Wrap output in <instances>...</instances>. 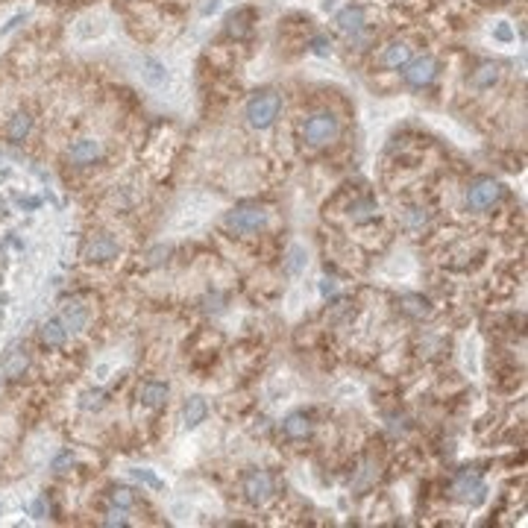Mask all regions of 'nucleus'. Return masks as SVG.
<instances>
[{"label": "nucleus", "mask_w": 528, "mask_h": 528, "mask_svg": "<svg viewBox=\"0 0 528 528\" xmlns=\"http://www.w3.org/2000/svg\"><path fill=\"white\" fill-rule=\"evenodd\" d=\"M279 112H282V97L276 91L264 88V91H256L250 100L244 106V114H246V124L253 129H268L273 126V121L279 118Z\"/></svg>", "instance_id": "obj_1"}, {"label": "nucleus", "mask_w": 528, "mask_h": 528, "mask_svg": "<svg viewBox=\"0 0 528 528\" xmlns=\"http://www.w3.org/2000/svg\"><path fill=\"white\" fill-rule=\"evenodd\" d=\"M338 136H341V121L332 112H317L303 124V141L311 147H326L338 141Z\"/></svg>", "instance_id": "obj_2"}, {"label": "nucleus", "mask_w": 528, "mask_h": 528, "mask_svg": "<svg viewBox=\"0 0 528 528\" xmlns=\"http://www.w3.org/2000/svg\"><path fill=\"white\" fill-rule=\"evenodd\" d=\"M268 220H270V214L261 206H238L232 211H226V218H223L226 229L235 235H253V232H258V229L268 226Z\"/></svg>", "instance_id": "obj_3"}, {"label": "nucleus", "mask_w": 528, "mask_h": 528, "mask_svg": "<svg viewBox=\"0 0 528 528\" xmlns=\"http://www.w3.org/2000/svg\"><path fill=\"white\" fill-rule=\"evenodd\" d=\"M502 194H505L502 183H496V179H490V176H482V179H475V183L467 188V206L473 211H484L493 203H499Z\"/></svg>", "instance_id": "obj_4"}, {"label": "nucleus", "mask_w": 528, "mask_h": 528, "mask_svg": "<svg viewBox=\"0 0 528 528\" xmlns=\"http://www.w3.org/2000/svg\"><path fill=\"white\" fill-rule=\"evenodd\" d=\"M452 496L464 505H482L487 496V484L478 473H458L452 482Z\"/></svg>", "instance_id": "obj_5"}, {"label": "nucleus", "mask_w": 528, "mask_h": 528, "mask_svg": "<svg viewBox=\"0 0 528 528\" xmlns=\"http://www.w3.org/2000/svg\"><path fill=\"white\" fill-rule=\"evenodd\" d=\"M241 490H244L246 502L264 505V502H268L273 493H276V482H273V475H270L268 470H250V473L244 475Z\"/></svg>", "instance_id": "obj_6"}, {"label": "nucleus", "mask_w": 528, "mask_h": 528, "mask_svg": "<svg viewBox=\"0 0 528 528\" xmlns=\"http://www.w3.org/2000/svg\"><path fill=\"white\" fill-rule=\"evenodd\" d=\"M435 77H437V59L435 56L408 59V65L402 68V79H405V86H411V88H423Z\"/></svg>", "instance_id": "obj_7"}, {"label": "nucleus", "mask_w": 528, "mask_h": 528, "mask_svg": "<svg viewBox=\"0 0 528 528\" xmlns=\"http://www.w3.org/2000/svg\"><path fill=\"white\" fill-rule=\"evenodd\" d=\"M253 21H256V12H253V9H246V6H241V9H235V12L226 18L223 29H226V36H229V39L244 41V39H250Z\"/></svg>", "instance_id": "obj_8"}, {"label": "nucleus", "mask_w": 528, "mask_h": 528, "mask_svg": "<svg viewBox=\"0 0 528 528\" xmlns=\"http://www.w3.org/2000/svg\"><path fill=\"white\" fill-rule=\"evenodd\" d=\"M335 24H338L341 32H346V36H358V32L364 29V24H367V12H364V6L350 4V6H343L335 15Z\"/></svg>", "instance_id": "obj_9"}, {"label": "nucleus", "mask_w": 528, "mask_h": 528, "mask_svg": "<svg viewBox=\"0 0 528 528\" xmlns=\"http://www.w3.org/2000/svg\"><path fill=\"white\" fill-rule=\"evenodd\" d=\"M138 74H141V79L147 82L150 88H164L168 86V79H171V74H168V65H164L161 59H153V56H144L141 62H138Z\"/></svg>", "instance_id": "obj_10"}, {"label": "nucleus", "mask_w": 528, "mask_h": 528, "mask_svg": "<svg viewBox=\"0 0 528 528\" xmlns=\"http://www.w3.org/2000/svg\"><path fill=\"white\" fill-rule=\"evenodd\" d=\"M27 364H29L27 346L24 343H12L6 350V355H4V361H0V373L9 376V378H18V376H24Z\"/></svg>", "instance_id": "obj_11"}, {"label": "nucleus", "mask_w": 528, "mask_h": 528, "mask_svg": "<svg viewBox=\"0 0 528 528\" xmlns=\"http://www.w3.org/2000/svg\"><path fill=\"white\" fill-rule=\"evenodd\" d=\"M103 156V144L97 141V138H79L68 147V159L74 164H91Z\"/></svg>", "instance_id": "obj_12"}, {"label": "nucleus", "mask_w": 528, "mask_h": 528, "mask_svg": "<svg viewBox=\"0 0 528 528\" xmlns=\"http://www.w3.org/2000/svg\"><path fill=\"white\" fill-rule=\"evenodd\" d=\"M206 417H209V402H206V396L194 393V396H188V400L183 402V425H185V428H197L200 423H206Z\"/></svg>", "instance_id": "obj_13"}, {"label": "nucleus", "mask_w": 528, "mask_h": 528, "mask_svg": "<svg viewBox=\"0 0 528 528\" xmlns=\"http://www.w3.org/2000/svg\"><path fill=\"white\" fill-rule=\"evenodd\" d=\"M118 256V241L112 235H97L86 246V261H112Z\"/></svg>", "instance_id": "obj_14"}, {"label": "nucleus", "mask_w": 528, "mask_h": 528, "mask_svg": "<svg viewBox=\"0 0 528 528\" xmlns=\"http://www.w3.org/2000/svg\"><path fill=\"white\" fill-rule=\"evenodd\" d=\"M408 59H411V47H408V41H390L385 51H382V68H388V71H400V68H405L408 65Z\"/></svg>", "instance_id": "obj_15"}, {"label": "nucleus", "mask_w": 528, "mask_h": 528, "mask_svg": "<svg viewBox=\"0 0 528 528\" xmlns=\"http://www.w3.org/2000/svg\"><path fill=\"white\" fill-rule=\"evenodd\" d=\"M168 396H171L168 382H144L141 390H138V400L147 408H161L164 402H168Z\"/></svg>", "instance_id": "obj_16"}, {"label": "nucleus", "mask_w": 528, "mask_h": 528, "mask_svg": "<svg viewBox=\"0 0 528 528\" xmlns=\"http://www.w3.org/2000/svg\"><path fill=\"white\" fill-rule=\"evenodd\" d=\"M282 435L291 437V440H303L311 435V420L305 411H293V414H288L282 420Z\"/></svg>", "instance_id": "obj_17"}, {"label": "nucleus", "mask_w": 528, "mask_h": 528, "mask_svg": "<svg viewBox=\"0 0 528 528\" xmlns=\"http://www.w3.org/2000/svg\"><path fill=\"white\" fill-rule=\"evenodd\" d=\"M499 77H502V68H499V65H496V62H484V65H478V68L473 71L470 82H473V88L484 91V88H493V86H496Z\"/></svg>", "instance_id": "obj_18"}, {"label": "nucleus", "mask_w": 528, "mask_h": 528, "mask_svg": "<svg viewBox=\"0 0 528 528\" xmlns=\"http://www.w3.org/2000/svg\"><path fill=\"white\" fill-rule=\"evenodd\" d=\"M62 323L68 332H82L88 326V308L82 303H68L62 308Z\"/></svg>", "instance_id": "obj_19"}, {"label": "nucleus", "mask_w": 528, "mask_h": 528, "mask_svg": "<svg viewBox=\"0 0 528 528\" xmlns=\"http://www.w3.org/2000/svg\"><path fill=\"white\" fill-rule=\"evenodd\" d=\"M65 341H68V329H65L62 317H53L41 326V343L47 346V350H59Z\"/></svg>", "instance_id": "obj_20"}, {"label": "nucleus", "mask_w": 528, "mask_h": 528, "mask_svg": "<svg viewBox=\"0 0 528 528\" xmlns=\"http://www.w3.org/2000/svg\"><path fill=\"white\" fill-rule=\"evenodd\" d=\"M29 129H32V114L29 112H15L6 124V138L12 144H21L29 136Z\"/></svg>", "instance_id": "obj_21"}, {"label": "nucleus", "mask_w": 528, "mask_h": 528, "mask_svg": "<svg viewBox=\"0 0 528 528\" xmlns=\"http://www.w3.org/2000/svg\"><path fill=\"white\" fill-rule=\"evenodd\" d=\"M74 32H77L79 41H91V39H97V36H103V32H106V18H100V15H86V18L77 21Z\"/></svg>", "instance_id": "obj_22"}, {"label": "nucleus", "mask_w": 528, "mask_h": 528, "mask_svg": "<svg viewBox=\"0 0 528 528\" xmlns=\"http://www.w3.org/2000/svg\"><path fill=\"white\" fill-rule=\"evenodd\" d=\"M305 268H308V250L303 244H293L288 250V258H285V273L288 276H300Z\"/></svg>", "instance_id": "obj_23"}, {"label": "nucleus", "mask_w": 528, "mask_h": 528, "mask_svg": "<svg viewBox=\"0 0 528 528\" xmlns=\"http://www.w3.org/2000/svg\"><path fill=\"white\" fill-rule=\"evenodd\" d=\"M400 308L405 311L408 317H425L428 311H432L428 300H425V296H420V293H408V296H402V300H400Z\"/></svg>", "instance_id": "obj_24"}, {"label": "nucleus", "mask_w": 528, "mask_h": 528, "mask_svg": "<svg viewBox=\"0 0 528 528\" xmlns=\"http://www.w3.org/2000/svg\"><path fill=\"white\" fill-rule=\"evenodd\" d=\"M129 475L136 478V482L147 484V487H153V490H164V493H168V484H164V478H159L153 470H147V467H132V470H129Z\"/></svg>", "instance_id": "obj_25"}, {"label": "nucleus", "mask_w": 528, "mask_h": 528, "mask_svg": "<svg viewBox=\"0 0 528 528\" xmlns=\"http://www.w3.org/2000/svg\"><path fill=\"white\" fill-rule=\"evenodd\" d=\"M376 211H378V206H376L373 200H358V203H352V209H350V218H352L355 223H364V220H373V218H376Z\"/></svg>", "instance_id": "obj_26"}, {"label": "nucleus", "mask_w": 528, "mask_h": 528, "mask_svg": "<svg viewBox=\"0 0 528 528\" xmlns=\"http://www.w3.org/2000/svg\"><path fill=\"white\" fill-rule=\"evenodd\" d=\"M106 405V393L103 390H86L79 396V408L82 411H97V408H103Z\"/></svg>", "instance_id": "obj_27"}, {"label": "nucleus", "mask_w": 528, "mask_h": 528, "mask_svg": "<svg viewBox=\"0 0 528 528\" xmlns=\"http://www.w3.org/2000/svg\"><path fill=\"white\" fill-rule=\"evenodd\" d=\"M490 36L496 39V41H502V44H510L517 39V32H514V27H510L508 21H493L490 24Z\"/></svg>", "instance_id": "obj_28"}, {"label": "nucleus", "mask_w": 528, "mask_h": 528, "mask_svg": "<svg viewBox=\"0 0 528 528\" xmlns=\"http://www.w3.org/2000/svg\"><path fill=\"white\" fill-rule=\"evenodd\" d=\"M112 502H114V508H132L136 505V493H132L129 487H114L112 490Z\"/></svg>", "instance_id": "obj_29"}, {"label": "nucleus", "mask_w": 528, "mask_h": 528, "mask_svg": "<svg viewBox=\"0 0 528 528\" xmlns=\"http://www.w3.org/2000/svg\"><path fill=\"white\" fill-rule=\"evenodd\" d=\"M311 53H315V56H332V41H329L326 36H315V39H311Z\"/></svg>", "instance_id": "obj_30"}, {"label": "nucleus", "mask_w": 528, "mask_h": 528, "mask_svg": "<svg viewBox=\"0 0 528 528\" xmlns=\"http://www.w3.org/2000/svg\"><path fill=\"white\" fill-rule=\"evenodd\" d=\"M423 223H425V211H423V209H408V211H405V226L417 229V226H423Z\"/></svg>", "instance_id": "obj_31"}, {"label": "nucleus", "mask_w": 528, "mask_h": 528, "mask_svg": "<svg viewBox=\"0 0 528 528\" xmlns=\"http://www.w3.org/2000/svg\"><path fill=\"white\" fill-rule=\"evenodd\" d=\"M74 461H77V458H74L68 449H65V452H59V455L53 458V470H56V473H65L68 467H74Z\"/></svg>", "instance_id": "obj_32"}, {"label": "nucleus", "mask_w": 528, "mask_h": 528, "mask_svg": "<svg viewBox=\"0 0 528 528\" xmlns=\"http://www.w3.org/2000/svg\"><path fill=\"white\" fill-rule=\"evenodd\" d=\"M29 514L36 517V520H44V517H47V499H44V496L32 499V502H29Z\"/></svg>", "instance_id": "obj_33"}, {"label": "nucleus", "mask_w": 528, "mask_h": 528, "mask_svg": "<svg viewBox=\"0 0 528 528\" xmlns=\"http://www.w3.org/2000/svg\"><path fill=\"white\" fill-rule=\"evenodd\" d=\"M103 525H126V514H124V508L112 510V514L103 520Z\"/></svg>", "instance_id": "obj_34"}, {"label": "nucleus", "mask_w": 528, "mask_h": 528, "mask_svg": "<svg viewBox=\"0 0 528 528\" xmlns=\"http://www.w3.org/2000/svg\"><path fill=\"white\" fill-rule=\"evenodd\" d=\"M338 291V282H335V279H320V293L323 296H332Z\"/></svg>", "instance_id": "obj_35"}, {"label": "nucleus", "mask_w": 528, "mask_h": 528, "mask_svg": "<svg viewBox=\"0 0 528 528\" xmlns=\"http://www.w3.org/2000/svg\"><path fill=\"white\" fill-rule=\"evenodd\" d=\"M21 21H27V12H18V15H15V18H12V21H9V24H6L4 29H0V36H6V32H12L15 27L21 24Z\"/></svg>", "instance_id": "obj_36"}, {"label": "nucleus", "mask_w": 528, "mask_h": 528, "mask_svg": "<svg viewBox=\"0 0 528 528\" xmlns=\"http://www.w3.org/2000/svg\"><path fill=\"white\" fill-rule=\"evenodd\" d=\"M161 256H168V246H156L150 253V264H161Z\"/></svg>", "instance_id": "obj_37"}, {"label": "nucleus", "mask_w": 528, "mask_h": 528, "mask_svg": "<svg viewBox=\"0 0 528 528\" xmlns=\"http://www.w3.org/2000/svg\"><path fill=\"white\" fill-rule=\"evenodd\" d=\"M220 9V0H209V4H203V15H214Z\"/></svg>", "instance_id": "obj_38"}, {"label": "nucleus", "mask_w": 528, "mask_h": 528, "mask_svg": "<svg viewBox=\"0 0 528 528\" xmlns=\"http://www.w3.org/2000/svg\"><path fill=\"white\" fill-rule=\"evenodd\" d=\"M338 9V0H323V12H335Z\"/></svg>", "instance_id": "obj_39"}]
</instances>
